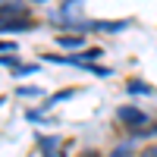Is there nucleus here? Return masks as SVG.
Returning <instances> with one entry per match:
<instances>
[{
    "instance_id": "f257e3e1",
    "label": "nucleus",
    "mask_w": 157,
    "mask_h": 157,
    "mask_svg": "<svg viewBox=\"0 0 157 157\" xmlns=\"http://www.w3.org/2000/svg\"><path fill=\"white\" fill-rule=\"evenodd\" d=\"M116 120L126 123V126H132V132H138V126H145L148 116L141 113L138 107H120V110H116Z\"/></svg>"
},
{
    "instance_id": "f03ea898",
    "label": "nucleus",
    "mask_w": 157,
    "mask_h": 157,
    "mask_svg": "<svg viewBox=\"0 0 157 157\" xmlns=\"http://www.w3.org/2000/svg\"><path fill=\"white\" fill-rule=\"evenodd\" d=\"M38 145H41L44 157H60V154H57V145H60V135H38Z\"/></svg>"
},
{
    "instance_id": "7ed1b4c3",
    "label": "nucleus",
    "mask_w": 157,
    "mask_h": 157,
    "mask_svg": "<svg viewBox=\"0 0 157 157\" xmlns=\"http://www.w3.org/2000/svg\"><path fill=\"white\" fill-rule=\"evenodd\" d=\"M126 91H129V94H154V88H151L148 82H135V78H129V82H126Z\"/></svg>"
},
{
    "instance_id": "20e7f679",
    "label": "nucleus",
    "mask_w": 157,
    "mask_h": 157,
    "mask_svg": "<svg viewBox=\"0 0 157 157\" xmlns=\"http://www.w3.org/2000/svg\"><path fill=\"white\" fill-rule=\"evenodd\" d=\"M126 19H120V22H91V29H98V32H123L126 29Z\"/></svg>"
},
{
    "instance_id": "39448f33",
    "label": "nucleus",
    "mask_w": 157,
    "mask_h": 157,
    "mask_svg": "<svg viewBox=\"0 0 157 157\" xmlns=\"http://www.w3.org/2000/svg\"><path fill=\"white\" fill-rule=\"evenodd\" d=\"M57 41H60L63 47H82V44H85V38H82V35H60Z\"/></svg>"
},
{
    "instance_id": "423d86ee",
    "label": "nucleus",
    "mask_w": 157,
    "mask_h": 157,
    "mask_svg": "<svg viewBox=\"0 0 157 157\" xmlns=\"http://www.w3.org/2000/svg\"><path fill=\"white\" fill-rule=\"evenodd\" d=\"M16 94H22V98H41V94H44V91H41V88H38V85H22V88L16 91Z\"/></svg>"
},
{
    "instance_id": "0eeeda50",
    "label": "nucleus",
    "mask_w": 157,
    "mask_h": 157,
    "mask_svg": "<svg viewBox=\"0 0 157 157\" xmlns=\"http://www.w3.org/2000/svg\"><path fill=\"white\" fill-rule=\"evenodd\" d=\"M29 22H3V32H25Z\"/></svg>"
},
{
    "instance_id": "6e6552de",
    "label": "nucleus",
    "mask_w": 157,
    "mask_h": 157,
    "mask_svg": "<svg viewBox=\"0 0 157 157\" xmlns=\"http://www.w3.org/2000/svg\"><path fill=\"white\" fill-rule=\"evenodd\" d=\"M141 157H157V145H154V148H148V151H141Z\"/></svg>"
}]
</instances>
